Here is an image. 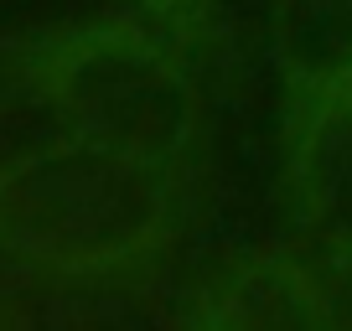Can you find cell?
Returning a JSON list of instances; mask_svg holds the SVG:
<instances>
[{
    "mask_svg": "<svg viewBox=\"0 0 352 331\" xmlns=\"http://www.w3.org/2000/svg\"><path fill=\"white\" fill-rule=\"evenodd\" d=\"M171 212L166 161L67 135L0 171V254L94 275L151 249Z\"/></svg>",
    "mask_w": 352,
    "mask_h": 331,
    "instance_id": "6da1fadb",
    "label": "cell"
},
{
    "mask_svg": "<svg viewBox=\"0 0 352 331\" xmlns=\"http://www.w3.org/2000/svg\"><path fill=\"white\" fill-rule=\"evenodd\" d=\"M42 93L73 140L171 166L192 140L197 104L182 67L135 32H78L42 57Z\"/></svg>",
    "mask_w": 352,
    "mask_h": 331,
    "instance_id": "7a4b0ae2",
    "label": "cell"
},
{
    "mask_svg": "<svg viewBox=\"0 0 352 331\" xmlns=\"http://www.w3.org/2000/svg\"><path fill=\"white\" fill-rule=\"evenodd\" d=\"M296 197L331 254H352V104L327 93L296 155Z\"/></svg>",
    "mask_w": 352,
    "mask_h": 331,
    "instance_id": "3957f363",
    "label": "cell"
},
{
    "mask_svg": "<svg viewBox=\"0 0 352 331\" xmlns=\"http://www.w3.org/2000/svg\"><path fill=\"white\" fill-rule=\"evenodd\" d=\"M275 52L311 93H337L352 73V0H275Z\"/></svg>",
    "mask_w": 352,
    "mask_h": 331,
    "instance_id": "277c9868",
    "label": "cell"
},
{
    "mask_svg": "<svg viewBox=\"0 0 352 331\" xmlns=\"http://www.w3.org/2000/svg\"><path fill=\"white\" fill-rule=\"evenodd\" d=\"M208 326L218 331H327V310L285 264H254L223 290Z\"/></svg>",
    "mask_w": 352,
    "mask_h": 331,
    "instance_id": "5b68a950",
    "label": "cell"
},
{
    "mask_svg": "<svg viewBox=\"0 0 352 331\" xmlns=\"http://www.w3.org/2000/svg\"><path fill=\"white\" fill-rule=\"evenodd\" d=\"M140 5L145 11H187L192 0H140Z\"/></svg>",
    "mask_w": 352,
    "mask_h": 331,
    "instance_id": "8992f818",
    "label": "cell"
},
{
    "mask_svg": "<svg viewBox=\"0 0 352 331\" xmlns=\"http://www.w3.org/2000/svg\"><path fill=\"white\" fill-rule=\"evenodd\" d=\"M337 93H342V99H347V104H352V73H347V78H342V89H337Z\"/></svg>",
    "mask_w": 352,
    "mask_h": 331,
    "instance_id": "52a82bcc",
    "label": "cell"
},
{
    "mask_svg": "<svg viewBox=\"0 0 352 331\" xmlns=\"http://www.w3.org/2000/svg\"><path fill=\"white\" fill-rule=\"evenodd\" d=\"M208 331H218V326H208Z\"/></svg>",
    "mask_w": 352,
    "mask_h": 331,
    "instance_id": "ba28073f",
    "label": "cell"
}]
</instances>
